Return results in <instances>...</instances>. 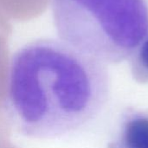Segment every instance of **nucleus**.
Segmentation results:
<instances>
[{
  "label": "nucleus",
  "instance_id": "obj_1",
  "mask_svg": "<svg viewBox=\"0 0 148 148\" xmlns=\"http://www.w3.org/2000/svg\"><path fill=\"white\" fill-rule=\"evenodd\" d=\"M110 95L107 64L62 40L41 38L11 56L4 108L18 134L53 140L88 126Z\"/></svg>",
  "mask_w": 148,
  "mask_h": 148
},
{
  "label": "nucleus",
  "instance_id": "obj_2",
  "mask_svg": "<svg viewBox=\"0 0 148 148\" xmlns=\"http://www.w3.org/2000/svg\"><path fill=\"white\" fill-rule=\"evenodd\" d=\"M60 40L105 64L129 59L148 31L147 0H52Z\"/></svg>",
  "mask_w": 148,
  "mask_h": 148
},
{
  "label": "nucleus",
  "instance_id": "obj_3",
  "mask_svg": "<svg viewBox=\"0 0 148 148\" xmlns=\"http://www.w3.org/2000/svg\"><path fill=\"white\" fill-rule=\"evenodd\" d=\"M109 148H148L147 112L127 109Z\"/></svg>",
  "mask_w": 148,
  "mask_h": 148
},
{
  "label": "nucleus",
  "instance_id": "obj_4",
  "mask_svg": "<svg viewBox=\"0 0 148 148\" xmlns=\"http://www.w3.org/2000/svg\"><path fill=\"white\" fill-rule=\"evenodd\" d=\"M133 78L139 83L148 82V31L130 56Z\"/></svg>",
  "mask_w": 148,
  "mask_h": 148
}]
</instances>
